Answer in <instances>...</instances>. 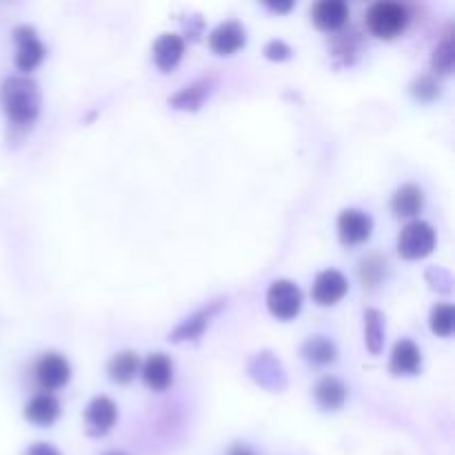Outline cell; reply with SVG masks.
I'll list each match as a JSON object with an SVG mask.
<instances>
[{
    "instance_id": "cell-1",
    "label": "cell",
    "mask_w": 455,
    "mask_h": 455,
    "mask_svg": "<svg viewBox=\"0 0 455 455\" xmlns=\"http://www.w3.org/2000/svg\"><path fill=\"white\" fill-rule=\"evenodd\" d=\"M0 102L9 123L27 127L40 114V89L27 76H12L0 87Z\"/></svg>"
},
{
    "instance_id": "cell-2",
    "label": "cell",
    "mask_w": 455,
    "mask_h": 455,
    "mask_svg": "<svg viewBox=\"0 0 455 455\" xmlns=\"http://www.w3.org/2000/svg\"><path fill=\"white\" fill-rule=\"evenodd\" d=\"M409 25V12L407 7L398 3H389V0H380V3L371 4L367 12V27L373 36L382 40H394L407 29Z\"/></svg>"
},
{
    "instance_id": "cell-3",
    "label": "cell",
    "mask_w": 455,
    "mask_h": 455,
    "mask_svg": "<svg viewBox=\"0 0 455 455\" xmlns=\"http://www.w3.org/2000/svg\"><path fill=\"white\" fill-rule=\"evenodd\" d=\"M435 249V231L429 222L413 220L400 231L398 253L404 260H422Z\"/></svg>"
},
{
    "instance_id": "cell-4",
    "label": "cell",
    "mask_w": 455,
    "mask_h": 455,
    "mask_svg": "<svg viewBox=\"0 0 455 455\" xmlns=\"http://www.w3.org/2000/svg\"><path fill=\"white\" fill-rule=\"evenodd\" d=\"M267 309L274 318L289 323L302 309V291L291 280H275L267 291Z\"/></svg>"
},
{
    "instance_id": "cell-5",
    "label": "cell",
    "mask_w": 455,
    "mask_h": 455,
    "mask_svg": "<svg viewBox=\"0 0 455 455\" xmlns=\"http://www.w3.org/2000/svg\"><path fill=\"white\" fill-rule=\"evenodd\" d=\"M13 40H16V67L22 74H29L43 62L44 44L36 36V29L29 25H20L13 29Z\"/></svg>"
},
{
    "instance_id": "cell-6",
    "label": "cell",
    "mask_w": 455,
    "mask_h": 455,
    "mask_svg": "<svg viewBox=\"0 0 455 455\" xmlns=\"http://www.w3.org/2000/svg\"><path fill=\"white\" fill-rule=\"evenodd\" d=\"M71 378V367L65 355L44 354L36 363V380L44 391H56L65 387Z\"/></svg>"
},
{
    "instance_id": "cell-7",
    "label": "cell",
    "mask_w": 455,
    "mask_h": 455,
    "mask_svg": "<svg viewBox=\"0 0 455 455\" xmlns=\"http://www.w3.org/2000/svg\"><path fill=\"white\" fill-rule=\"evenodd\" d=\"M373 218L360 209H345L338 218V235L345 244H363L371 238Z\"/></svg>"
},
{
    "instance_id": "cell-8",
    "label": "cell",
    "mask_w": 455,
    "mask_h": 455,
    "mask_svg": "<svg viewBox=\"0 0 455 455\" xmlns=\"http://www.w3.org/2000/svg\"><path fill=\"white\" fill-rule=\"evenodd\" d=\"M116 420H118V407H116V403L111 398L98 395V398H93L87 404L84 425H87V434L93 435V438H100V435L109 434Z\"/></svg>"
},
{
    "instance_id": "cell-9",
    "label": "cell",
    "mask_w": 455,
    "mask_h": 455,
    "mask_svg": "<svg viewBox=\"0 0 455 455\" xmlns=\"http://www.w3.org/2000/svg\"><path fill=\"white\" fill-rule=\"evenodd\" d=\"M347 291H349V283L336 269H327L318 274V278L314 280V287H311V296L320 307L336 305L347 296Z\"/></svg>"
},
{
    "instance_id": "cell-10",
    "label": "cell",
    "mask_w": 455,
    "mask_h": 455,
    "mask_svg": "<svg viewBox=\"0 0 455 455\" xmlns=\"http://www.w3.org/2000/svg\"><path fill=\"white\" fill-rule=\"evenodd\" d=\"M244 43H247V31H244V27L240 22L234 20L222 22V25H218L209 34V47L218 56H231L238 49H243Z\"/></svg>"
},
{
    "instance_id": "cell-11",
    "label": "cell",
    "mask_w": 455,
    "mask_h": 455,
    "mask_svg": "<svg viewBox=\"0 0 455 455\" xmlns=\"http://www.w3.org/2000/svg\"><path fill=\"white\" fill-rule=\"evenodd\" d=\"M422 367V354L420 347L409 338L395 342L394 351H391L389 371L394 376H416Z\"/></svg>"
},
{
    "instance_id": "cell-12",
    "label": "cell",
    "mask_w": 455,
    "mask_h": 455,
    "mask_svg": "<svg viewBox=\"0 0 455 455\" xmlns=\"http://www.w3.org/2000/svg\"><path fill=\"white\" fill-rule=\"evenodd\" d=\"M142 380L151 391H164L173 382V363L164 354H151L142 364Z\"/></svg>"
},
{
    "instance_id": "cell-13",
    "label": "cell",
    "mask_w": 455,
    "mask_h": 455,
    "mask_svg": "<svg viewBox=\"0 0 455 455\" xmlns=\"http://www.w3.org/2000/svg\"><path fill=\"white\" fill-rule=\"evenodd\" d=\"M311 16H314V22L320 29L336 31L349 20L351 9L345 0H323V3L315 4Z\"/></svg>"
},
{
    "instance_id": "cell-14",
    "label": "cell",
    "mask_w": 455,
    "mask_h": 455,
    "mask_svg": "<svg viewBox=\"0 0 455 455\" xmlns=\"http://www.w3.org/2000/svg\"><path fill=\"white\" fill-rule=\"evenodd\" d=\"M185 53V40L178 34H163L154 43V60L158 69L172 71Z\"/></svg>"
},
{
    "instance_id": "cell-15",
    "label": "cell",
    "mask_w": 455,
    "mask_h": 455,
    "mask_svg": "<svg viewBox=\"0 0 455 455\" xmlns=\"http://www.w3.org/2000/svg\"><path fill=\"white\" fill-rule=\"evenodd\" d=\"M425 207V191L418 185H403L391 198V212L398 218H413Z\"/></svg>"
},
{
    "instance_id": "cell-16",
    "label": "cell",
    "mask_w": 455,
    "mask_h": 455,
    "mask_svg": "<svg viewBox=\"0 0 455 455\" xmlns=\"http://www.w3.org/2000/svg\"><path fill=\"white\" fill-rule=\"evenodd\" d=\"M58 413H60V403L53 398L52 394H38L27 403L25 407V418L31 425L38 427H49L56 422Z\"/></svg>"
},
{
    "instance_id": "cell-17",
    "label": "cell",
    "mask_w": 455,
    "mask_h": 455,
    "mask_svg": "<svg viewBox=\"0 0 455 455\" xmlns=\"http://www.w3.org/2000/svg\"><path fill=\"white\" fill-rule=\"evenodd\" d=\"M315 403L324 409V411H338L347 400V387L342 385L338 378L324 376L323 380L315 385Z\"/></svg>"
},
{
    "instance_id": "cell-18",
    "label": "cell",
    "mask_w": 455,
    "mask_h": 455,
    "mask_svg": "<svg viewBox=\"0 0 455 455\" xmlns=\"http://www.w3.org/2000/svg\"><path fill=\"white\" fill-rule=\"evenodd\" d=\"M138 369H140V358H138L136 351H120L107 364V373L114 382L118 385H127L136 378Z\"/></svg>"
},
{
    "instance_id": "cell-19",
    "label": "cell",
    "mask_w": 455,
    "mask_h": 455,
    "mask_svg": "<svg viewBox=\"0 0 455 455\" xmlns=\"http://www.w3.org/2000/svg\"><path fill=\"white\" fill-rule=\"evenodd\" d=\"M385 338H387V324L385 315L378 309H369L364 314V345L371 351L373 355H380L385 349Z\"/></svg>"
},
{
    "instance_id": "cell-20",
    "label": "cell",
    "mask_w": 455,
    "mask_h": 455,
    "mask_svg": "<svg viewBox=\"0 0 455 455\" xmlns=\"http://www.w3.org/2000/svg\"><path fill=\"white\" fill-rule=\"evenodd\" d=\"M302 355H305L307 363L324 367V364L336 363L338 349H336V345L329 340V338L315 336V338H309V340L305 342V347H302Z\"/></svg>"
},
{
    "instance_id": "cell-21",
    "label": "cell",
    "mask_w": 455,
    "mask_h": 455,
    "mask_svg": "<svg viewBox=\"0 0 455 455\" xmlns=\"http://www.w3.org/2000/svg\"><path fill=\"white\" fill-rule=\"evenodd\" d=\"M220 309V305H212L207 307V309L198 311V314H194L191 318H187L185 323L180 324V327L176 329V331L172 333V340L173 342H182V340H196V338L200 336V333L204 331V327L209 324V320H212V315L216 314V311Z\"/></svg>"
},
{
    "instance_id": "cell-22",
    "label": "cell",
    "mask_w": 455,
    "mask_h": 455,
    "mask_svg": "<svg viewBox=\"0 0 455 455\" xmlns=\"http://www.w3.org/2000/svg\"><path fill=\"white\" fill-rule=\"evenodd\" d=\"M207 93H209L207 84L194 83V84H189V87L182 89L180 93H176V96L172 98V105L176 107V109H182V111H196L203 107Z\"/></svg>"
},
{
    "instance_id": "cell-23",
    "label": "cell",
    "mask_w": 455,
    "mask_h": 455,
    "mask_svg": "<svg viewBox=\"0 0 455 455\" xmlns=\"http://www.w3.org/2000/svg\"><path fill=\"white\" fill-rule=\"evenodd\" d=\"M431 331L440 338H449L453 333V324H455V314H453V307L443 302V305H435L431 309Z\"/></svg>"
},
{
    "instance_id": "cell-24",
    "label": "cell",
    "mask_w": 455,
    "mask_h": 455,
    "mask_svg": "<svg viewBox=\"0 0 455 455\" xmlns=\"http://www.w3.org/2000/svg\"><path fill=\"white\" fill-rule=\"evenodd\" d=\"M455 62V49H453V38L451 36H444L443 43L435 47L434 52V69L435 74H451Z\"/></svg>"
},
{
    "instance_id": "cell-25",
    "label": "cell",
    "mask_w": 455,
    "mask_h": 455,
    "mask_svg": "<svg viewBox=\"0 0 455 455\" xmlns=\"http://www.w3.org/2000/svg\"><path fill=\"white\" fill-rule=\"evenodd\" d=\"M385 267L387 262H382L380 258H369V260L363 262V267H360V274H363V280L364 283L373 284L378 283V280L382 278V274H385Z\"/></svg>"
},
{
    "instance_id": "cell-26",
    "label": "cell",
    "mask_w": 455,
    "mask_h": 455,
    "mask_svg": "<svg viewBox=\"0 0 455 455\" xmlns=\"http://www.w3.org/2000/svg\"><path fill=\"white\" fill-rule=\"evenodd\" d=\"M438 93L440 87L431 76H422V78H418L416 84H413V96L420 98V100H434Z\"/></svg>"
},
{
    "instance_id": "cell-27",
    "label": "cell",
    "mask_w": 455,
    "mask_h": 455,
    "mask_svg": "<svg viewBox=\"0 0 455 455\" xmlns=\"http://www.w3.org/2000/svg\"><path fill=\"white\" fill-rule=\"evenodd\" d=\"M291 47H289L287 43H283V40H271L269 44L265 47V56L269 58V60H289L291 58Z\"/></svg>"
},
{
    "instance_id": "cell-28",
    "label": "cell",
    "mask_w": 455,
    "mask_h": 455,
    "mask_svg": "<svg viewBox=\"0 0 455 455\" xmlns=\"http://www.w3.org/2000/svg\"><path fill=\"white\" fill-rule=\"evenodd\" d=\"M25 455H60V451H58L56 447H52V444H47V443H36V444H31L29 449H27Z\"/></svg>"
},
{
    "instance_id": "cell-29",
    "label": "cell",
    "mask_w": 455,
    "mask_h": 455,
    "mask_svg": "<svg viewBox=\"0 0 455 455\" xmlns=\"http://www.w3.org/2000/svg\"><path fill=\"white\" fill-rule=\"evenodd\" d=\"M227 455H256V453H253L249 447H244V444H235V447L229 449V453Z\"/></svg>"
},
{
    "instance_id": "cell-30",
    "label": "cell",
    "mask_w": 455,
    "mask_h": 455,
    "mask_svg": "<svg viewBox=\"0 0 455 455\" xmlns=\"http://www.w3.org/2000/svg\"><path fill=\"white\" fill-rule=\"evenodd\" d=\"M267 7H269L271 12L284 13V12H289V9L293 7V3H278V4H275V3H269V4H267Z\"/></svg>"
},
{
    "instance_id": "cell-31",
    "label": "cell",
    "mask_w": 455,
    "mask_h": 455,
    "mask_svg": "<svg viewBox=\"0 0 455 455\" xmlns=\"http://www.w3.org/2000/svg\"><path fill=\"white\" fill-rule=\"evenodd\" d=\"M105 455H127V453H120V451H109V453H105Z\"/></svg>"
}]
</instances>
